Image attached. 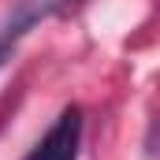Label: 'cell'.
I'll list each match as a JSON object with an SVG mask.
<instances>
[{
	"label": "cell",
	"instance_id": "obj_1",
	"mask_svg": "<svg viewBox=\"0 0 160 160\" xmlns=\"http://www.w3.org/2000/svg\"><path fill=\"white\" fill-rule=\"evenodd\" d=\"M71 4H78V0H11V8H8L4 19H0V67L11 60L15 45L26 38L38 22L52 19L56 11H63V8H71Z\"/></svg>",
	"mask_w": 160,
	"mask_h": 160
},
{
	"label": "cell",
	"instance_id": "obj_2",
	"mask_svg": "<svg viewBox=\"0 0 160 160\" xmlns=\"http://www.w3.org/2000/svg\"><path fill=\"white\" fill-rule=\"evenodd\" d=\"M82 127H86L82 108H78V104H67V108L56 116V123L45 130V138H41L22 160H78Z\"/></svg>",
	"mask_w": 160,
	"mask_h": 160
},
{
	"label": "cell",
	"instance_id": "obj_3",
	"mask_svg": "<svg viewBox=\"0 0 160 160\" xmlns=\"http://www.w3.org/2000/svg\"><path fill=\"white\" fill-rule=\"evenodd\" d=\"M78 4H82V0H78Z\"/></svg>",
	"mask_w": 160,
	"mask_h": 160
}]
</instances>
